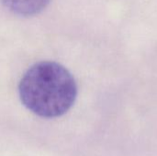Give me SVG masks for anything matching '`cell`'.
Returning a JSON list of instances; mask_svg holds the SVG:
<instances>
[{"instance_id": "cell-1", "label": "cell", "mask_w": 157, "mask_h": 156, "mask_svg": "<svg viewBox=\"0 0 157 156\" xmlns=\"http://www.w3.org/2000/svg\"><path fill=\"white\" fill-rule=\"evenodd\" d=\"M23 105L34 114L47 119L65 114L74 105L77 87L70 72L54 62L31 66L18 86Z\"/></svg>"}, {"instance_id": "cell-2", "label": "cell", "mask_w": 157, "mask_h": 156, "mask_svg": "<svg viewBox=\"0 0 157 156\" xmlns=\"http://www.w3.org/2000/svg\"><path fill=\"white\" fill-rule=\"evenodd\" d=\"M51 0H2L6 8L15 14L29 17L41 12Z\"/></svg>"}]
</instances>
